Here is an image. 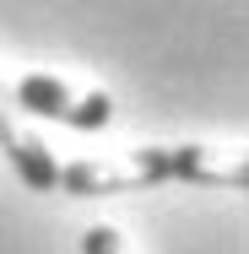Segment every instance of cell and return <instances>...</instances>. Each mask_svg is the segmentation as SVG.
Returning a JSON list of instances; mask_svg holds the SVG:
<instances>
[{"instance_id": "cell-2", "label": "cell", "mask_w": 249, "mask_h": 254, "mask_svg": "<svg viewBox=\"0 0 249 254\" xmlns=\"http://www.w3.org/2000/svg\"><path fill=\"white\" fill-rule=\"evenodd\" d=\"M11 98H16L22 114H44V119H60V125H71V130H103V125L114 119V98H108V92H76V87H65L49 70L22 76V81L11 87Z\"/></svg>"}, {"instance_id": "cell-5", "label": "cell", "mask_w": 249, "mask_h": 254, "mask_svg": "<svg viewBox=\"0 0 249 254\" xmlns=\"http://www.w3.org/2000/svg\"><path fill=\"white\" fill-rule=\"evenodd\" d=\"M82 254H130V244H125V233L119 227H87V238H82Z\"/></svg>"}, {"instance_id": "cell-3", "label": "cell", "mask_w": 249, "mask_h": 254, "mask_svg": "<svg viewBox=\"0 0 249 254\" xmlns=\"http://www.w3.org/2000/svg\"><path fill=\"white\" fill-rule=\"evenodd\" d=\"M0 152H5V162L16 168V179H22L27 190H54L60 162H54L49 146L38 141V130L27 125V114L16 108L11 81H5V76H0Z\"/></svg>"}, {"instance_id": "cell-1", "label": "cell", "mask_w": 249, "mask_h": 254, "mask_svg": "<svg viewBox=\"0 0 249 254\" xmlns=\"http://www.w3.org/2000/svg\"><path fill=\"white\" fill-rule=\"evenodd\" d=\"M152 184H173V152L168 146H136L119 157H82L65 162L54 190L76 195V200H98V195H130V190H152Z\"/></svg>"}, {"instance_id": "cell-4", "label": "cell", "mask_w": 249, "mask_h": 254, "mask_svg": "<svg viewBox=\"0 0 249 254\" xmlns=\"http://www.w3.org/2000/svg\"><path fill=\"white\" fill-rule=\"evenodd\" d=\"M179 184H211V190H249V157L239 146H168Z\"/></svg>"}]
</instances>
